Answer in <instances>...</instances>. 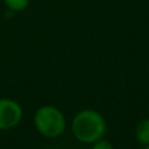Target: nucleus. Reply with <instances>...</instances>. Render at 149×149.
<instances>
[{
    "label": "nucleus",
    "mask_w": 149,
    "mask_h": 149,
    "mask_svg": "<svg viewBox=\"0 0 149 149\" xmlns=\"http://www.w3.org/2000/svg\"><path fill=\"white\" fill-rule=\"evenodd\" d=\"M71 130L77 141L92 145L98 139L105 136L107 124L103 115L97 110L84 109L73 116Z\"/></svg>",
    "instance_id": "nucleus-1"
},
{
    "label": "nucleus",
    "mask_w": 149,
    "mask_h": 149,
    "mask_svg": "<svg viewBox=\"0 0 149 149\" xmlns=\"http://www.w3.org/2000/svg\"><path fill=\"white\" fill-rule=\"evenodd\" d=\"M34 126L42 136L47 139H56L64 134L67 120L60 109L52 105H45L34 114Z\"/></svg>",
    "instance_id": "nucleus-2"
},
{
    "label": "nucleus",
    "mask_w": 149,
    "mask_h": 149,
    "mask_svg": "<svg viewBox=\"0 0 149 149\" xmlns=\"http://www.w3.org/2000/svg\"><path fill=\"white\" fill-rule=\"evenodd\" d=\"M22 119V107L12 98H0V131L15 128Z\"/></svg>",
    "instance_id": "nucleus-3"
},
{
    "label": "nucleus",
    "mask_w": 149,
    "mask_h": 149,
    "mask_svg": "<svg viewBox=\"0 0 149 149\" xmlns=\"http://www.w3.org/2000/svg\"><path fill=\"white\" fill-rule=\"evenodd\" d=\"M135 139L140 145H149V118H144L135 127Z\"/></svg>",
    "instance_id": "nucleus-4"
},
{
    "label": "nucleus",
    "mask_w": 149,
    "mask_h": 149,
    "mask_svg": "<svg viewBox=\"0 0 149 149\" xmlns=\"http://www.w3.org/2000/svg\"><path fill=\"white\" fill-rule=\"evenodd\" d=\"M5 7L12 12H22L30 4V0H3Z\"/></svg>",
    "instance_id": "nucleus-5"
},
{
    "label": "nucleus",
    "mask_w": 149,
    "mask_h": 149,
    "mask_svg": "<svg viewBox=\"0 0 149 149\" xmlns=\"http://www.w3.org/2000/svg\"><path fill=\"white\" fill-rule=\"evenodd\" d=\"M92 149H114V145L111 144L110 140L101 137V139H98L97 141H94L92 144Z\"/></svg>",
    "instance_id": "nucleus-6"
},
{
    "label": "nucleus",
    "mask_w": 149,
    "mask_h": 149,
    "mask_svg": "<svg viewBox=\"0 0 149 149\" xmlns=\"http://www.w3.org/2000/svg\"><path fill=\"white\" fill-rule=\"evenodd\" d=\"M143 149H149V145H145V147L143 148Z\"/></svg>",
    "instance_id": "nucleus-7"
}]
</instances>
